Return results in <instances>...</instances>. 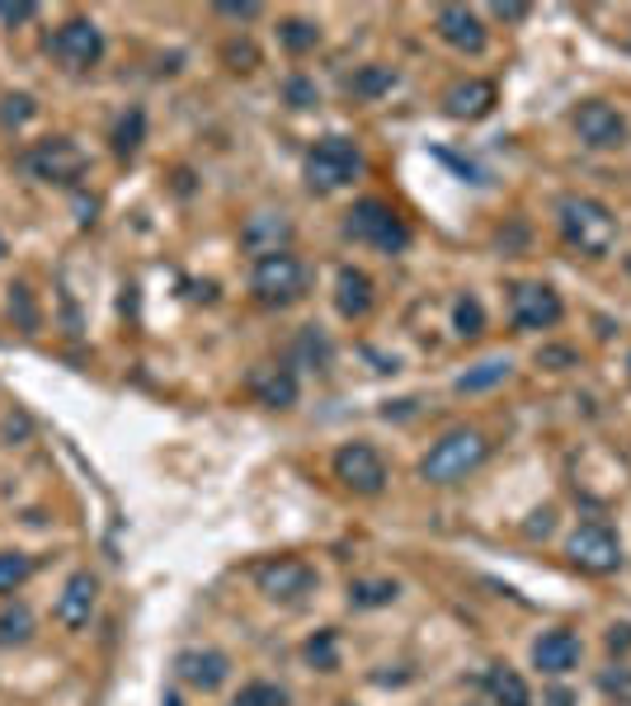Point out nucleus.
I'll return each instance as SVG.
<instances>
[{
    "mask_svg": "<svg viewBox=\"0 0 631 706\" xmlns=\"http://www.w3.org/2000/svg\"><path fill=\"white\" fill-rule=\"evenodd\" d=\"M537 363L547 367V373H566V367L580 363V353L566 349V344H552V349H542V353H537Z\"/></svg>",
    "mask_w": 631,
    "mask_h": 706,
    "instance_id": "72a5a7b5",
    "label": "nucleus"
},
{
    "mask_svg": "<svg viewBox=\"0 0 631 706\" xmlns=\"http://www.w3.org/2000/svg\"><path fill=\"white\" fill-rule=\"evenodd\" d=\"M510 315L523 334H537V330H552L560 315H566V307H560V297L547 288V282H518Z\"/></svg>",
    "mask_w": 631,
    "mask_h": 706,
    "instance_id": "9b49d317",
    "label": "nucleus"
},
{
    "mask_svg": "<svg viewBox=\"0 0 631 706\" xmlns=\"http://www.w3.org/2000/svg\"><path fill=\"white\" fill-rule=\"evenodd\" d=\"M255 589L274 598V603H297V598H307L316 589V570L307 560H297V556H274V560H259L255 570Z\"/></svg>",
    "mask_w": 631,
    "mask_h": 706,
    "instance_id": "39448f33",
    "label": "nucleus"
},
{
    "mask_svg": "<svg viewBox=\"0 0 631 706\" xmlns=\"http://www.w3.org/2000/svg\"><path fill=\"white\" fill-rule=\"evenodd\" d=\"M33 14H39L33 0H0V20L6 24H24V20H33Z\"/></svg>",
    "mask_w": 631,
    "mask_h": 706,
    "instance_id": "c9c22d12",
    "label": "nucleus"
},
{
    "mask_svg": "<svg viewBox=\"0 0 631 706\" xmlns=\"http://www.w3.org/2000/svg\"><path fill=\"white\" fill-rule=\"evenodd\" d=\"M95 598H99V579H95L90 570H76V575L62 585L52 617H57L66 631H85V627H90V617H95Z\"/></svg>",
    "mask_w": 631,
    "mask_h": 706,
    "instance_id": "ddd939ff",
    "label": "nucleus"
},
{
    "mask_svg": "<svg viewBox=\"0 0 631 706\" xmlns=\"http://www.w3.org/2000/svg\"><path fill=\"white\" fill-rule=\"evenodd\" d=\"M359 174V147L354 141H344V137H325V141H316V147L307 151V184L311 189H344L349 180Z\"/></svg>",
    "mask_w": 631,
    "mask_h": 706,
    "instance_id": "423d86ee",
    "label": "nucleus"
},
{
    "mask_svg": "<svg viewBox=\"0 0 631 706\" xmlns=\"http://www.w3.org/2000/svg\"><path fill=\"white\" fill-rule=\"evenodd\" d=\"M0 255H6V236H0Z\"/></svg>",
    "mask_w": 631,
    "mask_h": 706,
    "instance_id": "37998d69",
    "label": "nucleus"
},
{
    "mask_svg": "<svg viewBox=\"0 0 631 706\" xmlns=\"http://www.w3.org/2000/svg\"><path fill=\"white\" fill-rule=\"evenodd\" d=\"M278 240H288V222H284V217H269V212H259V217L245 226V245H255L259 255H274Z\"/></svg>",
    "mask_w": 631,
    "mask_h": 706,
    "instance_id": "4be33fe9",
    "label": "nucleus"
},
{
    "mask_svg": "<svg viewBox=\"0 0 631 706\" xmlns=\"http://www.w3.org/2000/svg\"><path fill=\"white\" fill-rule=\"evenodd\" d=\"M33 575V560L24 552H0V593H14Z\"/></svg>",
    "mask_w": 631,
    "mask_h": 706,
    "instance_id": "c85d7f7f",
    "label": "nucleus"
},
{
    "mask_svg": "<svg viewBox=\"0 0 631 706\" xmlns=\"http://www.w3.org/2000/svg\"><path fill=\"white\" fill-rule=\"evenodd\" d=\"M510 359H485V363H477V367H467V373L452 382V392L458 396H481V392H490V386H500V382H510Z\"/></svg>",
    "mask_w": 631,
    "mask_h": 706,
    "instance_id": "aec40b11",
    "label": "nucleus"
},
{
    "mask_svg": "<svg viewBox=\"0 0 631 706\" xmlns=\"http://www.w3.org/2000/svg\"><path fill=\"white\" fill-rule=\"evenodd\" d=\"M552 706H570V693H552Z\"/></svg>",
    "mask_w": 631,
    "mask_h": 706,
    "instance_id": "79ce46f5",
    "label": "nucleus"
},
{
    "mask_svg": "<svg viewBox=\"0 0 631 706\" xmlns=\"http://www.w3.org/2000/svg\"><path fill=\"white\" fill-rule=\"evenodd\" d=\"M608 650L618 655V650H631V627H612L608 631Z\"/></svg>",
    "mask_w": 631,
    "mask_h": 706,
    "instance_id": "58836bf2",
    "label": "nucleus"
},
{
    "mask_svg": "<svg viewBox=\"0 0 631 706\" xmlns=\"http://www.w3.org/2000/svg\"><path fill=\"white\" fill-rule=\"evenodd\" d=\"M226 62H250L255 66V47L250 43H245V47L240 43H226Z\"/></svg>",
    "mask_w": 631,
    "mask_h": 706,
    "instance_id": "ea45409f",
    "label": "nucleus"
},
{
    "mask_svg": "<svg viewBox=\"0 0 631 706\" xmlns=\"http://www.w3.org/2000/svg\"><path fill=\"white\" fill-rule=\"evenodd\" d=\"M396 579H359L354 589H349V603L354 608H387L396 603Z\"/></svg>",
    "mask_w": 631,
    "mask_h": 706,
    "instance_id": "b1692460",
    "label": "nucleus"
},
{
    "mask_svg": "<svg viewBox=\"0 0 631 706\" xmlns=\"http://www.w3.org/2000/svg\"><path fill=\"white\" fill-rule=\"evenodd\" d=\"M452 330H458V340H477L485 330V311L477 297H458V302H452Z\"/></svg>",
    "mask_w": 631,
    "mask_h": 706,
    "instance_id": "a878e982",
    "label": "nucleus"
},
{
    "mask_svg": "<svg viewBox=\"0 0 631 706\" xmlns=\"http://www.w3.org/2000/svg\"><path fill=\"white\" fill-rule=\"evenodd\" d=\"M284 99L292 104V109H311L316 99V81H307V76H292V81H284Z\"/></svg>",
    "mask_w": 631,
    "mask_h": 706,
    "instance_id": "473e14b6",
    "label": "nucleus"
},
{
    "mask_svg": "<svg viewBox=\"0 0 631 706\" xmlns=\"http://www.w3.org/2000/svg\"><path fill=\"white\" fill-rule=\"evenodd\" d=\"M434 29H438V39H443L448 47H458V52H481L485 47L481 14L467 10V6H443L434 14Z\"/></svg>",
    "mask_w": 631,
    "mask_h": 706,
    "instance_id": "4468645a",
    "label": "nucleus"
},
{
    "mask_svg": "<svg viewBox=\"0 0 631 706\" xmlns=\"http://www.w3.org/2000/svg\"><path fill=\"white\" fill-rule=\"evenodd\" d=\"M490 14H495V20H523V14H528V6H495Z\"/></svg>",
    "mask_w": 631,
    "mask_h": 706,
    "instance_id": "a19ab883",
    "label": "nucleus"
},
{
    "mask_svg": "<svg viewBox=\"0 0 631 706\" xmlns=\"http://www.w3.org/2000/svg\"><path fill=\"white\" fill-rule=\"evenodd\" d=\"M335 307L344 321H363L367 311H373V278H367L363 269H354V264H344V269L335 274Z\"/></svg>",
    "mask_w": 631,
    "mask_h": 706,
    "instance_id": "6ab92c4d",
    "label": "nucleus"
},
{
    "mask_svg": "<svg viewBox=\"0 0 631 706\" xmlns=\"http://www.w3.org/2000/svg\"><path fill=\"white\" fill-rule=\"evenodd\" d=\"M627 274H631V255H627Z\"/></svg>",
    "mask_w": 631,
    "mask_h": 706,
    "instance_id": "c03bdc74",
    "label": "nucleus"
},
{
    "mask_svg": "<svg viewBox=\"0 0 631 706\" xmlns=\"http://www.w3.org/2000/svg\"><path fill=\"white\" fill-rule=\"evenodd\" d=\"M24 170L43 184H76L85 174V151L66 137H47V141H39V147L24 151Z\"/></svg>",
    "mask_w": 631,
    "mask_h": 706,
    "instance_id": "0eeeda50",
    "label": "nucleus"
},
{
    "mask_svg": "<svg viewBox=\"0 0 631 706\" xmlns=\"http://www.w3.org/2000/svg\"><path fill=\"white\" fill-rule=\"evenodd\" d=\"M142 132H147V114L142 109H128V114L118 118V128H114V156L128 161V156L142 147Z\"/></svg>",
    "mask_w": 631,
    "mask_h": 706,
    "instance_id": "393cba45",
    "label": "nucleus"
},
{
    "mask_svg": "<svg viewBox=\"0 0 631 706\" xmlns=\"http://www.w3.org/2000/svg\"><path fill=\"white\" fill-rule=\"evenodd\" d=\"M52 57H57L66 71H90L104 57V33L95 20H66L57 33H52Z\"/></svg>",
    "mask_w": 631,
    "mask_h": 706,
    "instance_id": "9d476101",
    "label": "nucleus"
},
{
    "mask_svg": "<svg viewBox=\"0 0 631 706\" xmlns=\"http://www.w3.org/2000/svg\"><path fill=\"white\" fill-rule=\"evenodd\" d=\"M250 292H255L265 307H292L297 297L307 292V269H302V259L288 255V250L259 255L255 269H250Z\"/></svg>",
    "mask_w": 631,
    "mask_h": 706,
    "instance_id": "20e7f679",
    "label": "nucleus"
},
{
    "mask_svg": "<svg viewBox=\"0 0 631 706\" xmlns=\"http://www.w3.org/2000/svg\"><path fill=\"white\" fill-rule=\"evenodd\" d=\"M580 655H585V645H580V635L575 631H542L537 641H533V664L542 668V674H570L575 664H580Z\"/></svg>",
    "mask_w": 631,
    "mask_h": 706,
    "instance_id": "2eb2a0df",
    "label": "nucleus"
},
{
    "mask_svg": "<svg viewBox=\"0 0 631 706\" xmlns=\"http://www.w3.org/2000/svg\"><path fill=\"white\" fill-rule=\"evenodd\" d=\"M174 674H180V683L199 687V693H217L226 674H232V660H226L222 650H184V655L174 660Z\"/></svg>",
    "mask_w": 631,
    "mask_h": 706,
    "instance_id": "dca6fc26",
    "label": "nucleus"
},
{
    "mask_svg": "<svg viewBox=\"0 0 631 706\" xmlns=\"http://www.w3.org/2000/svg\"><path fill=\"white\" fill-rule=\"evenodd\" d=\"M485 693H490V702H495V706H533L528 683H523L514 668H504V664H495L485 674Z\"/></svg>",
    "mask_w": 631,
    "mask_h": 706,
    "instance_id": "412c9836",
    "label": "nucleus"
},
{
    "mask_svg": "<svg viewBox=\"0 0 631 706\" xmlns=\"http://www.w3.org/2000/svg\"><path fill=\"white\" fill-rule=\"evenodd\" d=\"M490 457V438L481 429H448L438 443L425 452V462H419V475H425L429 485H458L467 481L471 471Z\"/></svg>",
    "mask_w": 631,
    "mask_h": 706,
    "instance_id": "f03ea898",
    "label": "nucleus"
},
{
    "mask_svg": "<svg viewBox=\"0 0 631 706\" xmlns=\"http://www.w3.org/2000/svg\"><path fill=\"white\" fill-rule=\"evenodd\" d=\"M29 635H33V612L24 603L0 608V645H24Z\"/></svg>",
    "mask_w": 631,
    "mask_h": 706,
    "instance_id": "5701e85b",
    "label": "nucleus"
},
{
    "mask_svg": "<svg viewBox=\"0 0 631 706\" xmlns=\"http://www.w3.org/2000/svg\"><path fill=\"white\" fill-rule=\"evenodd\" d=\"M236 706H288V693L278 683L255 678V683H245L240 693H236Z\"/></svg>",
    "mask_w": 631,
    "mask_h": 706,
    "instance_id": "c756f323",
    "label": "nucleus"
},
{
    "mask_svg": "<svg viewBox=\"0 0 631 706\" xmlns=\"http://www.w3.org/2000/svg\"><path fill=\"white\" fill-rule=\"evenodd\" d=\"M603 693L631 697V674H627V668H608V674H603Z\"/></svg>",
    "mask_w": 631,
    "mask_h": 706,
    "instance_id": "4c0bfd02",
    "label": "nucleus"
},
{
    "mask_svg": "<svg viewBox=\"0 0 631 706\" xmlns=\"http://www.w3.org/2000/svg\"><path fill=\"white\" fill-rule=\"evenodd\" d=\"M627 367H631V359H627Z\"/></svg>",
    "mask_w": 631,
    "mask_h": 706,
    "instance_id": "a18cd8bd",
    "label": "nucleus"
},
{
    "mask_svg": "<svg viewBox=\"0 0 631 706\" xmlns=\"http://www.w3.org/2000/svg\"><path fill=\"white\" fill-rule=\"evenodd\" d=\"M556 222H560V236L589 259H603L612 245H618V217H612L599 199H585V193L560 199Z\"/></svg>",
    "mask_w": 631,
    "mask_h": 706,
    "instance_id": "f257e3e1",
    "label": "nucleus"
},
{
    "mask_svg": "<svg viewBox=\"0 0 631 706\" xmlns=\"http://www.w3.org/2000/svg\"><path fill=\"white\" fill-rule=\"evenodd\" d=\"M245 392H250L259 405H269V410H288L297 400V377L288 367H274V363H259L250 367V377H245Z\"/></svg>",
    "mask_w": 631,
    "mask_h": 706,
    "instance_id": "f3484780",
    "label": "nucleus"
},
{
    "mask_svg": "<svg viewBox=\"0 0 631 706\" xmlns=\"http://www.w3.org/2000/svg\"><path fill=\"white\" fill-rule=\"evenodd\" d=\"M335 481L354 494H382L387 490V462L373 443H344L335 452Z\"/></svg>",
    "mask_w": 631,
    "mask_h": 706,
    "instance_id": "1a4fd4ad",
    "label": "nucleus"
},
{
    "mask_svg": "<svg viewBox=\"0 0 631 706\" xmlns=\"http://www.w3.org/2000/svg\"><path fill=\"white\" fill-rule=\"evenodd\" d=\"M396 85V71L392 66H363L359 76H354V95L359 99H377V95H387Z\"/></svg>",
    "mask_w": 631,
    "mask_h": 706,
    "instance_id": "cd10ccee",
    "label": "nucleus"
},
{
    "mask_svg": "<svg viewBox=\"0 0 631 706\" xmlns=\"http://www.w3.org/2000/svg\"><path fill=\"white\" fill-rule=\"evenodd\" d=\"M495 85L481 81V76H471V81H458V85H448V95H443V109L452 118H485L490 109H495Z\"/></svg>",
    "mask_w": 631,
    "mask_h": 706,
    "instance_id": "a211bd4d",
    "label": "nucleus"
},
{
    "mask_svg": "<svg viewBox=\"0 0 631 706\" xmlns=\"http://www.w3.org/2000/svg\"><path fill=\"white\" fill-rule=\"evenodd\" d=\"M217 14H226V20H255L259 6H255V0H240V6H236V0H222Z\"/></svg>",
    "mask_w": 631,
    "mask_h": 706,
    "instance_id": "e433bc0d",
    "label": "nucleus"
},
{
    "mask_svg": "<svg viewBox=\"0 0 631 706\" xmlns=\"http://www.w3.org/2000/svg\"><path fill=\"white\" fill-rule=\"evenodd\" d=\"M302 655H307V664H316V668H321V674H330V668L340 664V655H335V631H321V635H311Z\"/></svg>",
    "mask_w": 631,
    "mask_h": 706,
    "instance_id": "7c9ffc66",
    "label": "nucleus"
},
{
    "mask_svg": "<svg viewBox=\"0 0 631 706\" xmlns=\"http://www.w3.org/2000/svg\"><path fill=\"white\" fill-rule=\"evenodd\" d=\"M566 556L580 565V570H589V575L622 570V542H618V533H612V527H603V523L575 527L570 542H566Z\"/></svg>",
    "mask_w": 631,
    "mask_h": 706,
    "instance_id": "6e6552de",
    "label": "nucleus"
},
{
    "mask_svg": "<svg viewBox=\"0 0 631 706\" xmlns=\"http://www.w3.org/2000/svg\"><path fill=\"white\" fill-rule=\"evenodd\" d=\"M278 43H284L288 52H311L316 43H321V29H316L311 20H284L278 24Z\"/></svg>",
    "mask_w": 631,
    "mask_h": 706,
    "instance_id": "bb28decb",
    "label": "nucleus"
},
{
    "mask_svg": "<svg viewBox=\"0 0 631 706\" xmlns=\"http://www.w3.org/2000/svg\"><path fill=\"white\" fill-rule=\"evenodd\" d=\"M344 232L354 240H363V245H373V250H382V255H400L410 245L406 222H400L396 207L382 203V199H359L354 207H349Z\"/></svg>",
    "mask_w": 631,
    "mask_h": 706,
    "instance_id": "7ed1b4c3",
    "label": "nucleus"
},
{
    "mask_svg": "<svg viewBox=\"0 0 631 706\" xmlns=\"http://www.w3.org/2000/svg\"><path fill=\"white\" fill-rule=\"evenodd\" d=\"M33 114H39V104L29 95H6V104H0V122H6V128H24Z\"/></svg>",
    "mask_w": 631,
    "mask_h": 706,
    "instance_id": "2f4dec72",
    "label": "nucleus"
},
{
    "mask_svg": "<svg viewBox=\"0 0 631 706\" xmlns=\"http://www.w3.org/2000/svg\"><path fill=\"white\" fill-rule=\"evenodd\" d=\"M575 132H580V141L593 151H612L627 141V118L612 109L608 99H585L580 109H575Z\"/></svg>",
    "mask_w": 631,
    "mask_h": 706,
    "instance_id": "f8f14e48",
    "label": "nucleus"
},
{
    "mask_svg": "<svg viewBox=\"0 0 631 706\" xmlns=\"http://www.w3.org/2000/svg\"><path fill=\"white\" fill-rule=\"evenodd\" d=\"M297 349H302L307 359H316V367H325V363H330V344H325L316 330H302V340H297Z\"/></svg>",
    "mask_w": 631,
    "mask_h": 706,
    "instance_id": "f704fd0d",
    "label": "nucleus"
}]
</instances>
